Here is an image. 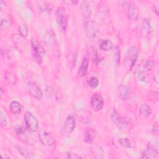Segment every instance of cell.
<instances>
[{
  "label": "cell",
  "mask_w": 159,
  "mask_h": 159,
  "mask_svg": "<svg viewBox=\"0 0 159 159\" xmlns=\"http://www.w3.org/2000/svg\"><path fill=\"white\" fill-rule=\"evenodd\" d=\"M152 32H153V29L148 19H143L140 26V33L142 35L149 39L151 38L152 35Z\"/></svg>",
  "instance_id": "obj_10"
},
{
  "label": "cell",
  "mask_w": 159,
  "mask_h": 159,
  "mask_svg": "<svg viewBox=\"0 0 159 159\" xmlns=\"http://www.w3.org/2000/svg\"><path fill=\"white\" fill-rule=\"evenodd\" d=\"M96 135V132L94 129L92 128H87L84 132L83 140L87 143H92L94 142Z\"/></svg>",
  "instance_id": "obj_15"
},
{
  "label": "cell",
  "mask_w": 159,
  "mask_h": 159,
  "mask_svg": "<svg viewBox=\"0 0 159 159\" xmlns=\"http://www.w3.org/2000/svg\"><path fill=\"white\" fill-rule=\"evenodd\" d=\"M0 122L2 126L5 127L7 125V122L6 116L4 115L2 110L1 111V112H0Z\"/></svg>",
  "instance_id": "obj_30"
},
{
  "label": "cell",
  "mask_w": 159,
  "mask_h": 159,
  "mask_svg": "<svg viewBox=\"0 0 159 159\" xmlns=\"http://www.w3.org/2000/svg\"><path fill=\"white\" fill-rule=\"evenodd\" d=\"M28 91L30 94L37 99H41L43 96L40 88L34 82H29L27 84Z\"/></svg>",
  "instance_id": "obj_11"
},
{
  "label": "cell",
  "mask_w": 159,
  "mask_h": 159,
  "mask_svg": "<svg viewBox=\"0 0 159 159\" xmlns=\"http://www.w3.org/2000/svg\"><path fill=\"white\" fill-rule=\"evenodd\" d=\"M16 148L19 151V152L22 156H24L25 158H30L34 157V153L31 150H29L27 148H24V147H22L21 146H19V145H16Z\"/></svg>",
  "instance_id": "obj_24"
},
{
  "label": "cell",
  "mask_w": 159,
  "mask_h": 159,
  "mask_svg": "<svg viewBox=\"0 0 159 159\" xmlns=\"http://www.w3.org/2000/svg\"><path fill=\"white\" fill-rule=\"evenodd\" d=\"M128 57L130 60V68H132L135 65L138 57V50L135 47H131L130 48L129 50Z\"/></svg>",
  "instance_id": "obj_16"
},
{
  "label": "cell",
  "mask_w": 159,
  "mask_h": 159,
  "mask_svg": "<svg viewBox=\"0 0 159 159\" xmlns=\"http://www.w3.org/2000/svg\"><path fill=\"white\" fill-rule=\"evenodd\" d=\"M111 119L112 122L120 129V130L126 131L129 130V127L127 123L122 118V117L119 114L117 111L114 109L111 114Z\"/></svg>",
  "instance_id": "obj_3"
},
{
  "label": "cell",
  "mask_w": 159,
  "mask_h": 159,
  "mask_svg": "<svg viewBox=\"0 0 159 159\" xmlns=\"http://www.w3.org/2000/svg\"><path fill=\"white\" fill-rule=\"evenodd\" d=\"M80 9L83 17V24L91 20L92 11L89 2L88 1H83L81 4Z\"/></svg>",
  "instance_id": "obj_7"
},
{
  "label": "cell",
  "mask_w": 159,
  "mask_h": 159,
  "mask_svg": "<svg viewBox=\"0 0 159 159\" xmlns=\"http://www.w3.org/2000/svg\"><path fill=\"white\" fill-rule=\"evenodd\" d=\"M155 78L156 79L155 80V81H156V82L158 83V73L156 75V76H155Z\"/></svg>",
  "instance_id": "obj_38"
},
{
  "label": "cell",
  "mask_w": 159,
  "mask_h": 159,
  "mask_svg": "<svg viewBox=\"0 0 159 159\" xmlns=\"http://www.w3.org/2000/svg\"><path fill=\"white\" fill-rule=\"evenodd\" d=\"M76 125V120L73 115H68L65 121L64 130L67 133H71L75 129Z\"/></svg>",
  "instance_id": "obj_13"
},
{
  "label": "cell",
  "mask_w": 159,
  "mask_h": 159,
  "mask_svg": "<svg viewBox=\"0 0 159 159\" xmlns=\"http://www.w3.org/2000/svg\"><path fill=\"white\" fill-rule=\"evenodd\" d=\"M43 42L49 50H55L57 45V40L55 32L52 30L47 31L43 36Z\"/></svg>",
  "instance_id": "obj_4"
},
{
  "label": "cell",
  "mask_w": 159,
  "mask_h": 159,
  "mask_svg": "<svg viewBox=\"0 0 159 159\" xmlns=\"http://www.w3.org/2000/svg\"><path fill=\"white\" fill-rule=\"evenodd\" d=\"M67 158H80L82 157L76 153H75L73 152H70L67 154Z\"/></svg>",
  "instance_id": "obj_33"
},
{
  "label": "cell",
  "mask_w": 159,
  "mask_h": 159,
  "mask_svg": "<svg viewBox=\"0 0 159 159\" xmlns=\"http://www.w3.org/2000/svg\"><path fill=\"white\" fill-rule=\"evenodd\" d=\"M140 113L143 117H148L152 114V109L148 104H142L140 107Z\"/></svg>",
  "instance_id": "obj_25"
},
{
  "label": "cell",
  "mask_w": 159,
  "mask_h": 159,
  "mask_svg": "<svg viewBox=\"0 0 159 159\" xmlns=\"http://www.w3.org/2000/svg\"><path fill=\"white\" fill-rule=\"evenodd\" d=\"M122 5L126 9L127 16L132 21H135L139 18L140 14L139 9L133 3L129 1H122Z\"/></svg>",
  "instance_id": "obj_1"
},
{
  "label": "cell",
  "mask_w": 159,
  "mask_h": 159,
  "mask_svg": "<svg viewBox=\"0 0 159 159\" xmlns=\"http://www.w3.org/2000/svg\"><path fill=\"white\" fill-rule=\"evenodd\" d=\"M104 105V101L101 96L98 93L94 94L90 100V106L94 111H100Z\"/></svg>",
  "instance_id": "obj_9"
},
{
  "label": "cell",
  "mask_w": 159,
  "mask_h": 159,
  "mask_svg": "<svg viewBox=\"0 0 159 159\" xmlns=\"http://www.w3.org/2000/svg\"><path fill=\"white\" fill-rule=\"evenodd\" d=\"M39 139L42 143L45 146H52L55 143V140L53 137L43 129H40Z\"/></svg>",
  "instance_id": "obj_8"
},
{
  "label": "cell",
  "mask_w": 159,
  "mask_h": 159,
  "mask_svg": "<svg viewBox=\"0 0 159 159\" xmlns=\"http://www.w3.org/2000/svg\"><path fill=\"white\" fill-rule=\"evenodd\" d=\"M38 6H39L40 11L42 12H50L53 8L52 4L47 1L39 2Z\"/></svg>",
  "instance_id": "obj_21"
},
{
  "label": "cell",
  "mask_w": 159,
  "mask_h": 159,
  "mask_svg": "<svg viewBox=\"0 0 159 159\" xmlns=\"http://www.w3.org/2000/svg\"><path fill=\"white\" fill-rule=\"evenodd\" d=\"M32 54L36 60H38L39 63L42 60V57L45 54V50L44 48L40 45V43L35 39H32L31 41Z\"/></svg>",
  "instance_id": "obj_5"
},
{
  "label": "cell",
  "mask_w": 159,
  "mask_h": 159,
  "mask_svg": "<svg viewBox=\"0 0 159 159\" xmlns=\"http://www.w3.org/2000/svg\"><path fill=\"white\" fill-rule=\"evenodd\" d=\"M99 80L97 77H91L88 80V84L92 88H95L98 86Z\"/></svg>",
  "instance_id": "obj_28"
},
{
  "label": "cell",
  "mask_w": 159,
  "mask_h": 159,
  "mask_svg": "<svg viewBox=\"0 0 159 159\" xmlns=\"http://www.w3.org/2000/svg\"><path fill=\"white\" fill-rule=\"evenodd\" d=\"M84 30L86 32V35L89 39L90 41L94 42L96 39V30L94 29V27L93 25V22L91 20H89L86 23L83 24Z\"/></svg>",
  "instance_id": "obj_12"
},
{
  "label": "cell",
  "mask_w": 159,
  "mask_h": 159,
  "mask_svg": "<svg viewBox=\"0 0 159 159\" xmlns=\"http://www.w3.org/2000/svg\"><path fill=\"white\" fill-rule=\"evenodd\" d=\"M138 78L140 81H144L145 80V76L144 73L143 71H139L138 73Z\"/></svg>",
  "instance_id": "obj_35"
},
{
  "label": "cell",
  "mask_w": 159,
  "mask_h": 159,
  "mask_svg": "<svg viewBox=\"0 0 159 159\" xmlns=\"http://www.w3.org/2000/svg\"><path fill=\"white\" fill-rule=\"evenodd\" d=\"M158 151L157 148L152 144H148L147 148L142 154V158H153L157 157Z\"/></svg>",
  "instance_id": "obj_14"
},
{
  "label": "cell",
  "mask_w": 159,
  "mask_h": 159,
  "mask_svg": "<svg viewBox=\"0 0 159 159\" xmlns=\"http://www.w3.org/2000/svg\"><path fill=\"white\" fill-rule=\"evenodd\" d=\"M24 120L26 128L30 132H36L39 129V122L37 118L30 112L27 111L24 114Z\"/></svg>",
  "instance_id": "obj_2"
},
{
  "label": "cell",
  "mask_w": 159,
  "mask_h": 159,
  "mask_svg": "<svg viewBox=\"0 0 159 159\" xmlns=\"http://www.w3.org/2000/svg\"><path fill=\"white\" fill-rule=\"evenodd\" d=\"M115 57H116V62H117V65H119V64L120 63V50L118 48V47L116 48Z\"/></svg>",
  "instance_id": "obj_32"
},
{
  "label": "cell",
  "mask_w": 159,
  "mask_h": 159,
  "mask_svg": "<svg viewBox=\"0 0 159 159\" xmlns=\"http://www.w3.org/2000/svg\"><path fill=\"white\" fill-rule=\"evenodd\" d=\"M152 10L153 12H155L156 14V15H158V10H157V9L156 8V7L155 6H153L152 7Z\"/></svg>",
  "instance_id": "obj_37"
},
{
  "label": "cell",
  "mask_w": 159,
  "mask_h": 159,
  "mask_svg": "<svg viewBox=\"0 0 159 159\" xmlns=\"http://www.w3.org/2000/svg\"><path fill=\"white\" fill-rule=\"evenodd\" d=\"M14 130L15 132V133L19 136L20 139L22 141V139H24L23 142H25L26 140H27V138L26 137V135H25V129L23 126L19 125V124H16L14 127Z\"/></svg>",
  "instance_id": "obj_18"
},
{
  "label": "cell",
  "mask_w": 159,
  "mask_h": 159,
  "mask_svg": "<svg viewBox=\"0 0 159 159\" xmlns=\"http://www.w3.org/2000/svg\"><path fill=\"white\" fill-rule=\"evenodd\" d=\"M72 2H73V3H75H75H77V2H78V1H72Z\"/></svg>",
  "instance_id": "obj_40"
},
{
  "label": "cell",
  "mask_w": 159,
  "mask_h": 159,
  "mask_svg": "<svg viewBox=\"0 0 159 159\" xmlns=\"http://www.w3.org/2000/svg\"><path fill=\"white\" fill-rule=\"evenodd\" d=\"M2 89H1V98L2 97Z\"/></svg>",
  "instance_id": "obj_39"
},
{
  "label": "cell",
  "mask_w": 159,
  "mask_h": 159,
  "mask_svg": "<svg viewBox=\"0 0 159 159\" xmlns=\"http://www.w3.org/2000/svg\"><path fill=\"white\" fill-rule=\"evenodd\" d=\"M57 20L61 29L65 30L68 24V17L63 7H58L57 10Z\"/></svg>",
  "instance_id": "obj_6"
},
{
  "label": "cell",
  "mask_w": 159,
  "mask_h": 159,
  "mask_svg": "<svg viewBox=\"0 0 159 159\" xmlns=\"http://www.w3.org/2000/svg\"><path fill=\"white\" fill-rule=\"evenodd\" d=\"M114 47V43L107 39H101L99 40V48L102 50L109 51Z\"/></svg>",
  "instance_id": "obj_19"
},
{
  "label": "cell",
  "mask_w": 159,
  "mask_h": 159,
  "mask_svg": "<svg viewBox=\"0 0 159 159\" xmlns=\"http://www.w3.org/2000/svg\"><path fill=\"white\" fill-rule=\"evenodd\" d=\"M5 80L9 85H15L17 82L16 76L12 73H7L5 75Z\"/></svg>",
  "instance_id": "obj_26"
},
{
  "label": "cell",
  "mask_w": 159,
  "mask_h": 159,
  "mask_svg": "<svg viewBox=\"0 0 159 159\" xmlns=\"http://www.w3.org/2000/svg\"><path fill=\"white\" fill-rule=\"evenodd\" d=\"M11 25V22L9 20V19H2L1 22V29H6L9 27H10Z\"/></svg>",
  "instance_id": "obj_29"
},
{
  "label": "cell",
  "mask_w": 159,
  "mask_h": 159,
  "mask_svg": "<svg viewBox=\"0 0 159 159\" xmlns=\"http://www.w3.org/2000/svg\"><path fill=\"white\" fill-rule=\"evenodd\" d=\"M0 7L1 10H5L6 8V4L3 1H1L0 2Z\"/></svg>",
  "instance_id": "obj_36"
},
{
  "label": "cell",
  "mask_w": 159,
  "mask_h": 159,
  "mask_svg": "<svg viewBox=\"0 0 159 159\" xmlns=\"http://www.w3.org/2000/svg\"><path fill=\"white\" fill-rule=\"evenodd\" d=\"M152 132L155 134H158V122H156L153 127H152Z\"/></svg>",
  "instance_id": "obj_34"
},
{
  "label": "cell",
  "mask_w": 159,
  "mask_h": 159,
  "mask_svg": "<svg viewBox=\"0 0 159 159\" xmlns=\"http://www.w3.org/2000/svg\"><path fill=\"white\" fill-rule=\"evenodd\" d=\"M117 91H118L119 96L120 99L124 101H126L128 99L130 95V90L128 87H127L126 86L121 85L119 87Z\"/></svg>",
  "instance_id": "obj_17"
},
{
  "label": "cell",
  "mask_w": 159,
  "mask_h": 159,
  "mask_svg": "<svg viewBox=\"0 0 159 159\" xmlns=\"http://www.w3.org/2000/svg\"><path fill=\"white\" fill-rule=\"evenodd\" d=\"M88 65H89L88 58V57L84 58L82 61L81 65L79 68V70H78V75L80 77H83L86 75V73L88 71Z\"/></svg>",
  "instance_id": "obj_20"
},
{
  "label": "cell",
  "mask_w": 159,
  "mask_h": 159,
  "mask_svg": "<svg viewBox=\"0 0 159 159\" xmlns=\"http://www.w3.org/2000/svg\"><path fill=\"white\" fill-rule=\"evenodd\" d=\"M19 30L20 34L22 37H25L27 36L29 30H28V28H27V25L25 24H24V23L20 24L19 27Z\"/></svg>",
  "instance_id": "obj_27"
},
{
  "label": "cell",
  "mask_w": 159,
  "mask_h": 159,
  "mask_svg": "<svg viewBox=\"0 0 159 159\" xmlns=\"http://www.w3.org/2000/svg\"><path fill=\"white\" fill-rule=\"evenodd\" d=\"M9 109L12 114H16L20 112L22 109V106L20 102L17 101H13L11 102L9 105Z\"/></svg>",
  "instance_id": "obj_23"
},
{
  "label": "cell",
  "mask_w": 159,
  "mask_h": 159,
  "mask_svg": "<svg viewBox=\"0 0 159 159\" xmlns=\"http://www.w3.org/2000/svg\"><path fill=\"white\" fill-rule=\"evenodd\" d=\"M153 61L152 60H147L145 63V68L147 71H149L152 69V66H153Z\"/></svg>",
  "instance_id": "obj_31"
},
{
  "label": "cell",
  "mask_w": 159,
  "mask_h": 159,
  "mask_svg": "<svg viewBox=\"0 0 159 159\" xmlns=\"http://www.w3.org/2000/svg\"><path fill=\"white\" fill-rule=\"evenodd\" d=\"M120 145L125 148H133L135 146V142L132 139L121 138L119 140Z\"/></svg>",
  "instance_id": "obj_22"
}]
</instances>
